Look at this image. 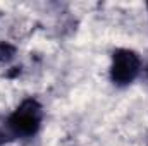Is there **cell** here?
<instances>
[{
  "instance_id": "cell-1",
  "label": "cell",
  "mask_w": 148,
  "mask_h": 146,
  "mask_svg": "<svg viewBox=\"0 0 148 146\" xmlns=\"http://www.w3.org/2000/svg\"><path fill=\"white\" fill-rule=\"evenodd\" d=\"M43 122V108L35 98L23 100L5 120V132L14 138L35 136Z\"/></svg>"
},
{
  "instance_id": "cell-2",
  "label": "cell",
  "mask_w": 148,
  "mask_h": 146,
  "mask_svg": "<svg viewBox=\"0 0 148 146\" xmlns=\"http://www.w3.org/2000/svg\"><path fill=\"white\" fill-rule=\"evenodd\" d=\"M141 71V59L134 50L119 48L112 53L110 81L115 86L131 84Z\"/></svg>"
},
{
  "instance_id": "cell-3",
  "label": "cell",
  "mask_w": 148,
  "mask_h": 146,
  "mask_svg": "<svg viewBox=\"0 0 148 146\" xmlns=\"http://www.w3.org/2000/svg\"><path fill=\"white\" fill-rule=\"evenodd\" d=\"M14 55V48L7 43H0V60H9Z\"/></svg>"
},
{
  "instance_id": "cell-4",
  "label": "cell",
  "mask_w": 148,
  "mask_h": 146,
  "mask_svg": "<svg viewBox=\"0 0 148 146\" xmlns=\"http://www.w3.org/2000/svg\"><path fill=\"white\" fill-rule=\"evenodd\" d=\"M147 71H148V69H147Z\"/></svg>"
},
{
  "instance_id": "cell-5",
  "label": "cell",
  "mask_w": 148,
  "mask_h": 146,
  "mask_svg": "<svg viewBox=\"0 0 148 146\" xmlns=\"http://www.w3.org/2000/svg\"><path fill=\"white\" fill-rule=\"evenodd\" d=\"M147 7H148V5H147Z\"/></svg>"
}]
</instances>
